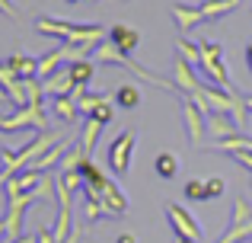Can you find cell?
Segmentation results:
<instances>
[{
  "instance_id": "cell-28",
  "label": "cell",
  "mask_w": 252,
  "mask_h": 243,
  "mask_svg": "<svg viewBox=\"0 0 252 243\" xmlns=\"http://www.w3.org/2000/svg\"><path fill=\"white\" fill-rule=\"evenodd\" d=\"M115 243H137V237H134V234H118Z\"/></svg>"
},
{
  "instance_id": "cell-22",
  "label": "cell",
  "mask_w": 252,
  "mask_h": 243,
  "mask_svg": "<svg viewBox=\"0 0 252 243\" xmlns=\"http://www.w3.org/2000/svg\"><path fill=\"white\" fill-rule=\"evenodd\" d=\"M86 119H96L99 125H109L112 119H115V106H112V103H109V96H105V100H102V103H99V106H96V109H93V112H90V115H86Z\"/></svg>"
},
{
  "instance_id": "cell-21",
  "label": "cell",
  "mask_w": 252,
  "mask_h": 243,
  "mask_svg": "<svg viewBox=\"0 0 252 243\" xmlns=\"http://www.w3.org/2000/svg\"><path fill=\"white\" fill-rule=\"evenodd\" d=\"M58 182H61L64 189H70V192H80V189H83L80 170H61V173H58Z\"/></svg>"
},
{
  "instance_id": "cell-3",
  "label": "cell",
  "mask_w": 252,
  "mask_h": 243,
  "mask_svg": "<svg viewBox=\"0 0 252 243\" xmlns=\"http://www.w3.org/2000/svg\"><path fill=\"white\" fill-rule=\"evenodd\" d=\"M134 141H137V135L134 131H118L115 135V141H112V147H109V167H112V173H118V176H125L131 170V154H134Z\"/></svg>"
},
{
  "instance_id": "cell-26",
  "label": "cell",
  "mask_w": 252,
  "mask_h": 243,
  "mask_svg": "<svg viewBox=\"0 0 252 243\" xmlns=\"http://www.w3.org/2000/svg\"><path fill=\"white\" fill-rule=\"evenodd\" d=\"M80 237H83V231H80V227L74 224V231H70V237L64 240V243H80Z\"/></svg>"
},
{
  "instance_id": "cell-24",
  "label": "cell",
  "mask_w": 252,
  "mask_h": 243,
  "mask_svg": "<svg viewBox=\"0 0 252 243\" xmlns=\"http://www.w3.org/2000/svg\"><path fill=\"white\" fill-rule=\"evenodd\" d=\"M223 189H227V179H223V176H211L208 179V195L211 199H220Z\"/></svg>"
},
{
  "instance_id": "cell-8",
  "label": "cell",
  "mask_w": 252,
  "mask_h": 243,
  "mask_svg": "<svg viewBox=\"0 0 252 243\" xmlns=\"http://www.w3.org/2000/svg\"><path fill=\"white\" fill-rule=\"evenodd\" d=\"M172 19H176L179 35H182V38H189V32L195 29L198 23H204L201 6H185V3H176V6H172Z\"/></svg>"
},
{
  "instance_id": "cell-13",
  "label": "cell",
  "mask_w": 252,
  "mask_h": 243,
  "mask_svg": "<svg viewBox=\"0 0 252 243\" xmlns=\"http://www.w3.org/2000/svg\"><path fill=\"white\" fill-rule=\"evenodd\" d=\"M243 0H204L201 3V16L204 23H214V19H223L227 13H233Z\"/></svg>"
},
{
  "instance_id": "cell-11",
  "label": "cell",
  "mask_w": 252,
  "mask_h": 243,
  "mask_svg": "<svg viewBox=\"0 0 252 243\" xmlns=\"http://www.w3.org/2000/svg\"><path fill=\"white\" fill-rule=\"evenodd\" d=\"M3 64H6V70H10L16 80H32V77H35V68H38V58H29V55H10Z\"/></svg>"
},
{
  "instance_id": "cell-6",
  "label": "cell",
  "mask_w": 252,
  "mask_h": 243,
  "mask_svg": "<svg viewBox=\"0 0 252 243\" xmlns=\"http://www.w3.org/2000/svg\"><path fill=\"white\" fill-rule=\"evenodd\" d=\"M105 38H109L122 55H134V48L141 45V32H137L134 26H125V23H115L109 32H105Z\"/></svg>"
},
{
  "instance_id": "cell-31",
  "label": "cell",
  "mask_w": 252,
  "mask_h": 243,
  "mask_svg": "<svg viewBox=\"0 0 252 243\" xmlns=\"http://www.w3.org/2000/svg\"><path fill=\"white\" fill-rule=\"evenodd\" d=\"M176 243H191V240H182V237H176Z\"/></svg>"
},
{
  "instance_id": "cell-14",
  "label": "cell",
  "mask_w": 252,
  "mask_h": 243,
  "mask_svg": "<svg viewBox=\"0 0 252 243\" xmlns=\"http://www.w3.org/2000/svg\"><path fill=\"white\" fill-rule=\"evenodd\" d=\"M80 176H83V186H90V189H102L105 182H109V176L102 173V167H99L93 157H83V163H80Z\"/></svg>"
},
{
  "instance_id": "cell-7",
  "label": "cell",
  "mask_w": 252,
  "mask_h": 243,
  "mask_svg": "<svg viewBox=\"0 0 252 243\" xmlns=\"http://www.w3.org/2000/svg\"><path fill=\"white\" fill-rule=\"evenodd\" d=\"M99 195H102V205H105V211H109V221L112 218H125V214H128V195H125L112 179L99 189Z\"/></svg>"
},
{
  "instance_id": "cell-30",
  "label": "cell",
  "mask_w": 252,
  "mask_h": 243,
  "mask_svg": "<svg viewBox=\"0 0 252 243\" xmlns=\"http://www.w3.org/2000/svg\"><path fill=\"white\" fill-rule=\"evenodd\" d=\"M3 234H6V227H3V221H0V240H3Z\"/></svg>"
},
{
  "instance_id": "cell-5",
  "label": "cell",
  "mask_w": 252,
  "mask_h": 243,
  "mask_svg": "<svg viewBox=\"0 0 252 243\" xmlns=\"http://www.w3.org/2000/svg\"><path fill=\"white\" fill-rule=\"evenodd\" d=\"M204 115H208V112H201V109H198L195 103L189 100V96H182V119H185V135H189V141L195 144V147H201L204 135H208V122H204Z\"/></svg>"
},
{
  "instance_id": "cell-16",
  "label": "cell",
  "mask_w": 252,
  "mask_h": 243,
  "mask_svg": "<svg viewBox=\"0 0 252 243\" xmlns=\"http://www.w3.org/2000/svg\"><path fill=\"white\" fill-rule=\"evenodd\" d=\"M51 112H55L61 122H77L80 109H77L74 96H51Z\"/></svg>"
},
{
  "instance_id": "cell-9",
  "label": "cell",
  "mask_w": 252,
  "mask_h": 243,
  "mask_svg": "<svg viewBox=\"0 0 252 243\" xmlns=\"http://www.w3.org/2000/svg\"><path fill=\"white\" fill-rule=\"evenodd\" d=\"M64 64H67V48H64V45H58V48H51L48 55L38 58L35 77H38V80H48V77H51V74H58Z\"/></svg>"
},
{
  "instance_id": "cell-15",
  "label": "cell",
  "mask_w": 252,
  "mask_h": 243,
  "mask_svg": "<svg viewBox=\"0 0 252 243\" xmlns=\"http://www.w3.org/2000/svg\"><path fill=\"white\" fill-rule=\"evenodd\" d=\"M67 74H70V83H74V87H86V83L96 77V64H93L90 58H83V61L67 64Z\"/></svg>"
},
{
  "instance_id": "cell-10",
  "label": "cell",
  "mask_w": 252,
  "mask_h": 243,
  "mask_svg": "<svg viewBox=\"0 0 252 243\" xmlns=\"http://www.w3.org/2000/svg\"><path fill=\"white\" fill-rule=\"evenodd\" d=\"M204 122H208V135H214V138H233V135H240V125H236L230 115H223V112H208L204 115Z\"/></svg>"
},
{
  "instance_id": "cell-20",
  "label": "cell",
  "mask_w": 252,
  "mask_h": 243,
  "mask_svg": "<svg viewBox=\"0 0 252 243\" xmlns=\"http://www.w3.org/2000/svg\"><path fill=\"white\" fill-rule=\"evenodd\" d=\"M182 192H185L189 202H208L211 199V195H208V179H189Z\"/></svg>"
},
{
  "instance_id": "cell-2",
  "label": "cell",
  "mask_w": 252,
  "mask_h": 243,
  "mask_svg": "<svg viewBox=\"0 0 252 243\" xmlns=\"http://www.w3.org/2000/svg\"><path fill=\"white\" fill-rule=\"evenodd\" d=\"M195 70H204L211 77L214 87H223V90H236L230 83V70H227V58H223V48L217 42H198V68Z\"/></svg>"
},
{
  "instance_id": "cell-25",
  "label": "cell",
  "mask_w": 252,
  "mask_h": 243,
  "mask_svg": "<svg viewBox=\"0 0 252 243\" xmlns=\"http://www.w3.org/2000/svg\"><path fill=\"white\" fill-rule=\"evenodd\" d=\"M35 243H58V240H55V234H51L48 227H42V231L35 234Z\"/></svg>"
},
{
  "instance_id": "cell-23",
  "label": "cell",
  "mask_w": 252,
  "mask_h": 243,
  "mask_svg": "<svg viewBox=\"0 0 252 243\" xmlns=\"http://www.w3.org/2000/svg\"><path fill=\"white\" fill-rule=\"evenodd\" d=\"M176 51H179V58H185V61L191 64V68H198V45H195V42H189V38H179Z\"/></svg>"
},
{
  "instance_id": "cell-19",
  "label": "cell",
  "mask_w": 252,
  "mask_h": 243,
  "mask_svg": "<svg viewBox=\"0 0 252 243\" xmlns=\"http://www.w3.org/2000/svg\"><path fill=\"white\" fill-rule=\"evenodd\" d=\"M115 106H122V109H137V106H141V90H137L134 83H122V87L115 90Z\"/></svg>"
},
{
  "instance_id": "cell-29",
  "label": "cell",
  "mask_w": 252,
  "mask_h": 243,
  "mask_svg": "<svg viewBox=\"0 0 252 243\" xmlns=\"http://www.w3.org/2000/svg\"><path fill=\"white\" fill-rule=\"evenodd\" d=\"M0 10H6L10 16H16V13H13V3H10V0H0Z\"/></svg>"
},
{
  "instance_id": "cell-12",
  "label": "cell",
  "mask_w": 252,
  "mask_h": 243,
  "mask_svg": "<svg viewBox=\"0 0 252 243\" xmlns=\"http://www.w3.org/2000/svg\"><path fill=\"white\" fill-rule=\"evenodd\" d=\"M42 90H45L48 96H70L77 87L70 83V74H67V68H61L58 74H51L48 80H42Z\"/></svg>"
},
{
  "instance_id": "cell-17",
  "label": "cell",
  "mask_w": 252,
  "mask_h": 243,
  "mask_svg": "<svg viewBox=\"0 0 252 243\" xmlns=\"http://www.w3.org/2000/svg\"><path fill=\"white\" fill-rule=\"evenodd\" d=\"M102 128L105 125H99L96 119H86L83 122V135H80V147H83V154L86 157H93V150H96V141H99V135H102Z\"/></svg>"
},
{
  "instance_id": "cell-1",
  "label": "cell",
  "mask_w": 252,
  "mask_h": 243,
  "mask_svg": "<svg viewBox=\"0 0 252 243\" xmlns=\"http://www.w3.org/2000/svg\"><path fill=\"white\" fill-rule=\"evenodd\" d=\"M35 29L42 35H55L67 45H99L105 38L102 26H77V23H61V19H38Z\"/></svg>"
},
{
  "instance_id": "cell-27",
  "label": "cell",
  "mask_w": 252,
  "mask_h": 243,
  "mask_svg": "<svg viewBox=\"0 0 252 243\" xmlns=\"http://www.w3.org/2000/svg\"><path fill=\"white\" fill-rule=\"evenodd\" d=\"M243 55H246V70L252 74V42L246 45V51H243Z\"/></svg>"
},
{
  "instance_id": "cell-4",
  "label": "cell",
  "mask_w": 252,
  "mask_h": 243,
  "mask_svg": "<svg viewBox=\"0 0 252 243\" xmlns=\"http://www.w3.org/2000/svg\"><path fill=\"white\" fill-rule=\"evenodd\" d=\"M163 211H166V218H169V224H172V231H176V237H182V240H191V243H198L204 237V231H201V224H198V218H191L189 211H185L182 205H163Z\"/></svg>"
},
{
  "instance_id": "cell-18",
  "label": "cell",
  "mask_w": 252,
  "mask_h": 243,
  "mask_svg": "<svg viewBox=\"0 0 252 243\" xmlns=\"http://www.w3.org/2000/svg\"><path fill=\"white\" fill-rule=\"evenodd\" d=\"M154 170H157V176H160V179H172V176L179 173V157L172 154V150H163V154H157Z\"/></svg>"
}]
</instances>
